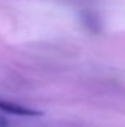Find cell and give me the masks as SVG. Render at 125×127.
Listing matches in <instances>:
<instances>
[{
  "mask_svg": "<svg viewBox=\"0 0 125 127\" xmlns=\"http://www.w3.org/2000/svg\"><path fill=\"white\" fill-rule=\"evenodd\" d=\"M0 110L12 114V115H17V116H41L43 115L42 111L25 107V106L17 105L15 102H11V101L4 100V99H0Z\"/></svg>",
  "mask_w": 125,
  "mask_h": 127,
  "instance_id": "6da1fadb",
  "label": "cell"
},
{
  "mask_svg": "<svg viewBox=\"0 0 125 127\" xmlns=\"http://www.w3.org/2000/svg\"><path fill=\"white\" fill-rule=\"evenodd\" d=\"M0 127H9V125H7V121L0 115Z\"/></svg>",
  "mask_w": 125,
  "mask_h": 127,
  "instance_id": "7a4b0ae2",
  "label": "cell"
}]
</instances>
